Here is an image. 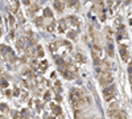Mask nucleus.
I'll list each match as a JSON object with an SVG mask.
<instances>
[{"instance_id": "nucleus-8", "label": "nucleus", "mask_w": 132, "mask_h": 119, "mask_svg": "<svg viewBox=\"0 0 132 119\" xmlns=\"http://www.w3.org/2000/svg\"><path fill=\"white\" fill-rule=\"evenodd\" d=\"M63 7H65V4H63L62 2H54V8H56L58 12H62V11H63Z\"/></svg>"}, {"instance_id": "nucleus-22", "label": "nucleus", "mask_w": 132, "mask_h": 119, "mask_svg": "<svg viewBox=\"0 0 132 119\" xmlns=\"http://www.w3.org/2000/svg\"><path fill=\"white\" fill-rule=\"evenodd\" d=\"M37 49H38V57H44V50H42V48L41 46H37Z\"/></svg>"}, {"instance_id": "nucleus-27", "label": "nucleus", "mask_w": 132, "mask_h": 119, "mask_svg": "<svg viewBox=\"0 0 132 119\" xmlns=\"http://www.w3.org/2000/svg\"><path fill=\"white\" fill-rule=\"evenodd\" d=\"M61 99H62V98H61V97L57 94V95H56V101H57V102H61Z\"/></svg>"}, {"instance_id": "nucleus-13", "label": "nucleus", "mask_w": 132, "mask_h": 119, "mask_svg": "<svg viewBox=\"0 0 132 119\" xmlns=\"http://www.w3.org/2000/svg\"><path fill=\"white\" fill-rule=\"evenodd\" d=\"M75 60H77V61H81L82 64H85V62H86V58L83 57L82 53H77V54H75Z\"/></svg>"}, {"instance_id": "nucleus-12", "label": "nucleus", "mask_w": 132, "mask_h": 119, "mask_svg": "<svg viewBox=\"0 0 132 119\" xmlns=\"http://www.w3.org/2000/svg\"><path fill=\"white\" fill-rule=\"evenodd\" d=\"M58 45H60L58 42H52V44L49 45V49H50L53 53H56V52H57V49H58Z\"/></svg>"}, {"instance_id": "nucleus-26", "label": "nucleus", "mask_w": 132, "mask_h": 119, "mask_svg": "<svg viewBox=\"0 0 132 119\" xmlns=\"http://www.w3.org/2000/svg\"><path fill=\"white\" fill-rule=\"evenodd\" d=\"M13 119H21L20 114H19V113H15V114H13Z\"/></svg>"}, {"instance_id": "nucleus-3", "label": "nucleus", "mask_w": 132, "mask_h": 119, "mask_svg": "<svg viewBox=\"0 0 132 119\" xmlns=\"http://www.w3.org/2000/svg\"><path fill=\"white\" fill-rule=\"evenodd\" d=\"M108 114H110V118L111 119H126V114L122 113V111H119V110H115V111L110 110Z\"/></svg>"}, {"instance_id": "nucleus-21", "label": "nucleus", "mask_w": 132, "mask_h": 119, "mask_svg": "<svg viewBox=\"0 0 132 119\" xmlns=\"http://www.w3.org/2000/svg\"><path fill=\"white\" fill-rule=\"evenodd\" d=\"M44 99H45V101H50V93L49 91H46L45 94H44Z\"/></svg>"}, {"instance_id": "nucleus-28", "label": "nucleus", "mask_w": 132, "mask_h": 119, "mask_svg": "<svg viewBox=\"0 0 132 119\" xmlns=\"http://www.w3.org/2000/svg\"><path fill=\"white\" fill-rule=\"evenodd\" d=\"M0 119H5V118H4V115H3L2 113H0Z\"/></svg>"}, {"instance_id": "nucleus-2", "label": "nucleus", "mask_w": 132, "mask_h": 119, "mask_svg": "<svg viewBox=\"0 0 132 119\" xmlns=\"http://www.w3.org/2000/svg\"><path fill=\"white\" fill-rule=\"evenodd\" d=\"M111 82H112L111 73H101L99 74V83L102 86H108Z\"/></svg>"}, {"instance_id": "nucleus-20", "label": "nucleus", "mask_w": 132, "mask_h": 119, "mask_svg": "<svg viewBox=\"0 0 132 119\" xmlns=\"http://www.w3.org/2000/svg\"><path fill=\"white\" fill-rule=\"evenodd\" d=\"M68 37H70V38H73V40H74V38L77 37V36H75V32H74V30H70V32H68Z\"/></svg>"}, {"instance_id": "nucleus-9", "label": "nucleus", "mask_w": 132, "mask_h": 119, "mask_svg": "<svg viewBox=\"0 0 132 119\" xmlns=\"http://www.w3.org/2000/svg\"><path fill=\"white\" fill-rule=\"evenodd\" d=\"M107 54L110 56V57H112L114 56V46H112V44H111V42H108V44H107Z\"/></svg>"}, {"instance_id": "nucleus-19", "label": "nucleus", "mask_w": 132, "mask_h": 119, "mask_svg": "<svg viewBox=\"0 0 132 119\" xmlns=\"http://www.w3.org/2000/svg\"><path fill=\"white\" fill-rule=\"evenodd\" d=\"M35 23H36V25H38V27H42V17H38V19H36V20H35Z\"/></svg>"}, {"instance_id": "nucleus-4", "label": "nucleus", "mask_w": 132, "mask_h": 119, "mask_svg": "<svg viewBox=\"0 0 132 119\" xmlns=\"http://www.w3.org/2000/svg\"><path fill=\"white\" fill-rule=\"evenodd\" d=\"M119 50H120V57H122V60L123 61H127L128 60V49H127V46L124 44H120Z\"/></svg>"}, {"instance_id": "nucleus-11", "label": "nucleus", "mask_w": 132, "mask_h": 119, "mask_svg": "<svg viewBox=\"0 0 132 119\" xmlns=\"http://www.w3.org/2000/svg\"><path fill=\"white\" fill-rule=\"evenodd\" d=\"M50 107H52V110H53V113L56 114V115H60V114L62 113V110H61V107H60V106H57V105H52Z\"/></svg>"}, {"instance_id": "nucleus-18", "label": "nucleus", "mask_w": 132, "mask_h": 119, "mask_svg": "<svg viewBox=\"0 0 132 119\" xmlns=\"http://www.w3.org/2000/svg\"><path fill=\"white\" fill-rule=\"evenodd\" d=\"M0 86H2V88H3V89H4V88L7 89V86H8V82H7V81H5V80L3 78L2 81H0Z\"/></svg>"}, {"instance_id": "nucleus-17", "label": "nucleus", "mask_w": 132, "mask_h": 119, "mask_svg": "<svg viewBox=\"0 0 132 119\" xmlns=\"http://www.w3.org/2000/svg\"><path fill=\"white\" fill-rule=\"evenodd\" d=\"M54 89H56V91L57 93H61L62 91V88H61V82H56V83H54Z\"/></svg>"}, {"instance_id": "nucleus-6", "label": "nucleus", "mask_w": 132, "mask_h": 119, "mask_svg": "<svg viewBox=\"0 0 132 119\" xmlns=\"http://www.w3.org/2000/svg\"><path fill=\"white\" fill-rule=\"evenodd\" d=\"M66 28H68V24H66L65 20H61L58 23V32L60 33H63V32L66 30Z\"/></svg>"}, {"instance_id": "nucleus-29", "label": "nucleus", "mask_w": 132, "mask_h": 119, "mask_svg": "<svg viewBox=\"0 0 132 119\" xmlns=\"http://www.w3.org/2000/svg\"><path fill=\"white\" fill-rule=\"evenodd\" d=\"M0 37H2V28H0Z\"/></svg>"}, {"instance_id": "nucleus-25", "label": "nucleus", "mask_w": 132, "mask_h": 119, "mask_svg": "<svg viewBox=\"0 0 132 119\" xmlns=\"http://www.w3.org/2000/svg\"><path fill=\"white\" fill-rule=\"evenodd\" d=\"M19 94H20V90H19L17 88H15V90H13V95H15V97H17Z\"/></svg>"}, {"instance_id": "nucleus-15", "label": "nucleus", "mask_w": 132, "mask_h": 119, "mask_svg": "<svg viewBox=\"0 0 132 119\" xmlns=\"http://www.w3.org/2000/svg\"><path fill=\"white\" fill-rule=\"evenodd\" d=\"M9 109H8V105L7 103H0V113H7Z\"/></svg>"}, {"instance_id": "nucleus-14", "label": "nucleus", "mask_w": 132, "mask_h": 119, "mask_svg": "<svg viewBox=\"0 0 132 119\" xmlns=\"http://www.w3.org/2000/svg\"><path fill=\"white\" fill-rule=\"evenodd\" d=\"M44 17H53V13H52V11L49 9V8H45L44 9Z\"/></svg>"}, {"instance_id": "nucleus-10", "label": "nucleus", "mask_w": 132, "mask_h": 119, "mask_svg": "<svg viewBox=\"0 0 132 119\" xmlns=\"http://www.w3.org/2000/svg\"><path fill=\"white\" fill-rule=\"evenodd\" d=\"M16 45H17V48H19V49H23V48H24V45H25V38H24V37L19 38V40L16 41Z\"/></svg>"}, {"instance_id": "nucleus-1", "label": "nucleus", "mask_w": 132, "mask_h": 119, "mask_svg": "<svg viewBox=\"0 0 132 119\" xmlns=\"http://www.w3.org/2000/svg\"><path fill=\"white\" fill-rule=\"evenodd\" d=\"M116 95V90H115V86H107V88L103 90V98L104 101H111L114 99V97Z\"/></svg>"}, {"instance_id": "nucleus-16", "label": "nucleus", "mask_w": 132, "mask_h": 119, "mask_svg": "<svg viewBox=\"0 0 132 119\" xmlns=\"http://www.w3.org/2000/svg\"><path fill=\"white\" fill-rule=\"evenodd\" d=\"M56 27H57V24H56V23H50V24L46 27V29H48V32H53L54 29H56Z\"/></svg>"}, {"instance_id": "nucleus-24", "label": "nucleus", "mask_w": 132, "mask_h": 119, "mask_svg": "<svg viewBox=\"0 0 132 119\" xmlns=\"http://www.w3.org/2000/svg\"><path fill=\"white\" fill-rule=\"evenodd\" d=\"M21 114H23V116H24V119H28V116H29V114H28V111H27V110H23V111H21Z\"/></svg>"}, {"instance_id": "nucleus-23", "label": "nucleus", "mask_w": 132, "mask_h": 119, "mask_svg": "<svg viewBox=\"0 0 132 119\" xmlns=\"http://www.w3.org/2000/svg\"><path fill=\"white\" fill-rule=\"evenodd\" d=\"M9 24L12 25V27L15 25V17H13L12 15H9Z\"/></svg>"}, {"instance_id": "nucleus-5", "label": "nucleus", "mask_w": 132, "mask_h": 119, "mask_svg": "<svg viewBox=\"0 0 132 119\" xmlns=\"http://www.w3.org/2000/svg\"><path fill=\"white\" fill-rule=\"evenodd\" d=\"M48 61H42L41 64H38L37 65V69H38V72H41V73H44V72H45L46 69H48Z\"/></svg>"}, {"instance_id": "nucleus-7", "label": "nucleus", "mask_w": 132, "mask_h": 119, "mask_svg": "<svg viewBox=\"0 0 132 119\" xmlns=\"http://www.w3.org/2000/svg\"><path fill=\"white\" fill-rule=\"evenodd\" d=\"M68 21L70 23V25H73V27H78V19H77L75 16H69V17H68Z\"/></svg>"}]
</instances>
